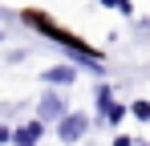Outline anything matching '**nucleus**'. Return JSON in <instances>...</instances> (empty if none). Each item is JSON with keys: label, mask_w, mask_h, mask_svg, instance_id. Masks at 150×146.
<instances>
[{"label": "nucleus", "mask_w": 150, "mask_h": 146, "mask_svg": "<svg viewBox=\"0 0 150 146\" xmlns=\"http://www.w3.org/2000/svg\"><path fill=\"white\" fill-rule=\"evenodd\" d=\"M130 114H134L138 122H150V101H142V97H138V101H130Z\"/></svg>", "instance_id": "0eeeda50"}, {"label": "nucleus", "mask_w": 150, "mask_h": 146, "mask_svg": "<svg viewBox=\"0 0 150 146\" xmlns=\"http://www.w3.org/2000/svg\"><path fill=\"white\" fill-rule=\"evenodd\" d=\"M110 101H114V89H110V85L101 81V85H98V110H105Z\"/></svg>", "instance_id": "6e6552de"}, {"label": "nucleus", "mask_w": 150, "mask_h": 146, "mask_svg": "<svg viewBox=\"0 0 150 146\" xmlns=\"http://www.w3.org/2000/svg\"><path fill=\"white\" fill-rule=\"evenodd\" d=\"M85 130H89V118L85 114H65V118L57 122V138L61 142H81Z\"/></svg>", "instance_id": "f03ea898"}, {"label": "nucleus", "mask_w": 150, "mask_h": 146, "mask_svg": "<svg viewBox=\"0 0 150 146\" xmlns=\"http://www.w3.org/2000/svg\"><path fill=\"white\" fill-rule=\"evenodd\" d=\"M65 114H69V106L53 94V89H49V94H41V101H37V118H41V122H61Z\"/></svg>", "instance_id": "7ed1b4c3"}, {"label": "nucleus", "mask_w": 150, "mask_h": 146, "mask_svg": "<svg viewBox=\"0 0 150 146\" xmlns=\"http://www.w3.org/2000/svg\"><path fill=\"white\" fill-rule=\"evenodd\" d=\"M41 81H49V85H73L77 81V65H53V69L41 73Z\"/></svg>", "instance_id": "39448f33"}, {"label": "nucleus", "mask_w": 150, "mask_h": 146, "mask_svg": "<svg viewBox=\"0 0 150 146\" xmlns=\"http://www.w3.org/2000/svg\"><path fill=\"white\" fill-rule=\"evenodd\" d=\"M126 114H130V110H126V106H118V101H110V106H105V110H101V118L110 122V126H118V122H122Z\"/></svg>", "instance_id": "423d86ee"}, {"label": "nucleus", "mask_w": 150, "mask_h": 146, "mask_svg": "<svg viewBox=\"0 0 150 146\" xmlns=\"http://www.w3.org/2000/svg\"><path fill=\"white\" fill-rule=\"evenodd\" d=\"M98 4H105V8H118V0H98Z\"/></svg>", "instance_id": "9b49d317"}, {"label": "nucleus", "mask_w": 150, "mask_h": 146, "mask_svg": "<svg viewBox=\"0 0 150 146\" xmlns=\"http://www.w3.org/2000/svg\"><path fill=\"white\" fill-rule=\"evenodd\" d=\"M114 146H134V142H130L126 134H118V138H114Z\"/></svg>", "instance_id": "9d476101"}, {"label": "nucleus", "mask_w": 150, "mask_h": 146, "mask_svg": "<svg viewBox=\"0 0 150 146\" xmlns=\"http://www.w3.org/2000/svg\"><path fill=\"white\" fill-rule=\"evenodd\" d=\"M25 24H28V28H37V33H45L53 45H61L65 53H73L77 61H81V65H89L93 73H101V53H98V49H89L85 41H81V37L65 33V28H57V24H53L49 16H41V12H33V8L25 12Z\"/></svg>", "instance_id": "f257e3e1"}, {"label": "nucleus", "mask_w": 150, "mask_h": 146, "mask_svg": "<svg viewBox=\"0 0 150 146\" xmlns=\"http://www.w3.org/2000/svg\"><path fill=\"white\" fill-rule=\"evenodd\" d=\"M0 146H12V130L8 126H0Z\"/></svg>", "instance_id": "1a4fd4ad"}, {"label": "nucleus", "mask_w": 150, "mask_h": 146, "mask_svg": "<svg viewBox=\"0 0 150 146\" xmlns=\"http://www.w3.org/2000/svg\"><path fill=\"white\" fill-rule=\"evenodd\" d=\"M45 138V122L37 118V122H25V126H16L12 130V146H37Z\"/></svg>", "instance_id": "20e7f679"}]
</instances>
